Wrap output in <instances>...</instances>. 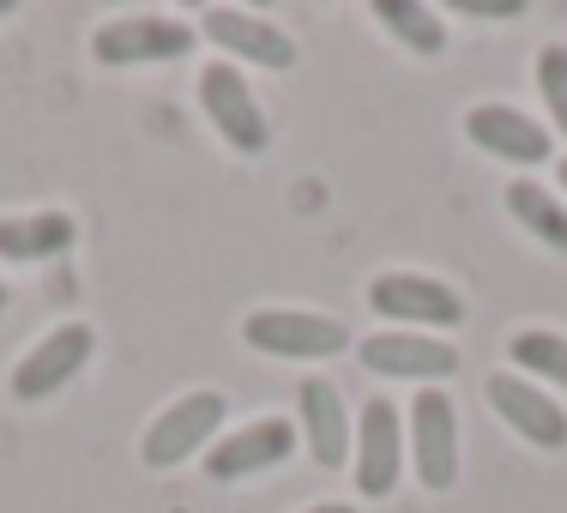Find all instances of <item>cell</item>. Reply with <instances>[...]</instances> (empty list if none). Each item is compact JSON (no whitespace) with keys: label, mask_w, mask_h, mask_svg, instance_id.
<instances>
[{"label":"cell","mask_w":567,"mask_h":513,"mask_svg":"<svg viewBox=\"0 0 567 513\" xmlns=\"http://www.w3.org/2000/svg\"><path fill=\"white\" fill-rule=\"evenodd\" d=\"M91 350H97V332H91L85 320H66V327H55L43 345L31 350V357L19 362V369H12V399L37 404V399L61 393V387L91 362Z\"/></svg>","instance_id":"5b68a950"},{"label":"cell","mask_w":567,"mask_h":513,"mask_svg":"<svg viewBox=\"0 0 567 513\" xmlns=\"http://www.w3.org/2000/svg\"><path fill=\"white\" fill-rule=\"evenodd\" d=\"M507 212H513L525 229H532L537 242H549L556 254H567V212H561L556 194H544L537 182H513V187H507Z\"/></svg>","instance_id":"e0dca14e"},{"label":"cell","mask_w":567,"mask_h":513,"mask_svg":"<svg viewBox=\"0 0 567 513\" xmlns=\"http://www.w3.org/2000/svg\"><path fill=\"white\" fill-rule=\"evenodd\" d=\"M199 103H206L212 127H218V140L229 152H266V140H272V127H266L260 103H254L248 79L236 73L229 61H212L206 73H199Z\"/></svg>","instance_id":"3957f363"},{"label":"cell","mask_w":567,"mask_h":513,"mask_svg":"<svg viewBox=\"0 0 567 513\" xmlns=\"http://www.w3.org/2000/svg\"><path fill=\"white\" fill-rule=\"evenodd\" d=\"M0 308H7V285H0Z\"/></svg>","instance_id":"603a6c76"},{"label":"cell","mask_w":567,"mask_h":513,"mask_svg":"<svg viewBox=\"0 0 567 513\" xmlns=\"http://www.w3.org/2000/svg\"><path fill=\"white\" fill-rule=\"evenodd\" d=\"M404 465V423L386 399H369L357 417V490L362 495H393Z\"/></svg>","instance_id":"9c48e42d"},{"label":"cell","mask_w":567,"mask_h":513,"mask_svg":"<svg viewBox=\"0 0 567 513\" xmlns=\"http://www.w3.org/2000/svg\"><path fill=\"white\" fill-rule=\"evenodd\" d=\"M224 423V399L218 393H187L175 399L164 417H152V429H145V465L152 471H169V465H187V453H199L212 435H218Z\"/></svg>","instance_id":"277c9868"},{"label":"cell","mask_w":567,"mask_h":513,"mask_svg":"<svg viewBox=\"0 0 567 513\" xmlns=\"http://www.w3.org/2000/svg\"><path fill=\"white\" fill-rule=\"evenodd\" d=\"M537 91H544L556 127L567 133V49H561V43H549L544 55H537Z\"/></svg>","instance_id":"d6986e66"},{"label":"cell","mask_w":567,"mask_h":513,"mask_svg":"<svg viewBox=\"0 0 567 513\" xmlns=\"http://www.w3.org/2000/svg\"><path fill=\"white\" fill-rule=\"evenodd\" d=\"M290 448H296V429L284 423V417H260V423L224 435L218 448L206 453V478L212 483H236V478H254V471H272V465L290 459Z\"/></svg>","instance_id":"30bf717a"},{"label":"cell","mask_w":567,"mask_h":513,"mask_svg":"<svg viewBox=\"0 0 567 513\" xmlns=\"http://www.w3.org/2000/svg\"><path fill=\"white\" fill-rule=\"evenodd\" d=\"M458 12L465 19H519L525 0H458Z\"/></svg>","instance_id":"ffe728a7"},{"label":"cell","mask_w":567,"mask_h":513,"mask_svg":"<svg viewBox=\"0 0 567 513\" xmlns=\"http://www.w3.org/2000/svg\"><path fill=\"white\" fill-rule=\"evenodd\" d=\"M362 369L369 375H386V381H447L458 369V350L447 339H429V332H374V339L357 345Z\"/></svg>","instance_id":"8992f818"},{"label":"cell","mask_w":567,"mask_h":513,"mask_svg":"<svg viewBox=\"0 0 567 513\" xmlns=\"http://www.w3.org/2000/svg\"><path fill=\"white\" fill-rule=\"evenodd\" d=\"M199 31L212 37V43L224 49V55L236 61H254V66H272V73H284V66H296V43L278 31V24L254 19V12H236V7H212L206 19H199Z\"/></svg>","instance_id":"8fae6325"},{"label":"cell","mask_w":567,"mask_h":513,"mask_svg":"<svg viewBox=\"0 0 567 513\" xmlns=\"http://www.w3.org/2000/svg\"><path fill=\"white\" fill-rule=\"evenodd\" d=\"M411 471L429 495L453 490L458 478V411L441 387H423L411 399Z\"/></svg>","instance_id":"7a4b0ae2"},{"label":"cell","mask_w":567,"mask_h":513,"mask_svg":"<svg viewBox=\"0 0 567 513\" xmlns=\"http://www.w3.org/2000/svg\"><path fill=\"white\" fill-rule=\"evenodd\" d=\"M79 224L66 212H37V218H0V260H55L73 248Z\"/></svg>","instance_id":"9a60e30c"},{"label":"cell","mask_w":567,"mask_h":513,"mask_svg":"<svg viewBox=\"0 0 567 513\" xmlns=\"http://www.w3.org/2000/svg\"><path fill=\"white\" fill-rule=\"evenodd\" d=\"M507 357L519 362L525 375H544V381L567 387V339H561V332H513Z\"/></svg>","instance_id":"ac0fdd59"},{"label":"cell","mask_w":567,"mask_h":513,"mask_svg":"<svg viewBox=\"0 0 567 513\" xmlns=\"http://www.w3.org/2000/svg\"><path fill=\"white\" fill-rule=\"evenodd\" d=\"M489 404L507 417L513 435H525L532 448H567V417L561 404L544 393V387H532L525 375H495L489 381Z\"/></svg>","instance_id":"7c38bea8"},{"label":"cell","mask_w":567,"mask_h":513,"mask_svg":"<svg viewBox=\"0 0 567 513\" xmlns=\"http://www.w3.org/2000/svg\"><path fill=\"white\" fill-rule=\"evenodd\" d=\"M308 513H357V507H344V502H320V507H308Z\"/></svg>","instance_id":"44dd1931"},{"label":"cell","mask_w":567,"mask_h":513,"mask_svg":"<svg viewBox=\"0 0 567 513\" xmlns=\"http://www.w3.org/2000/svg\"><path fill=\"white\" fill-rule=\"evenodd\" d=\"M199 31H187V24L175 19H157V12H145V19H115L103 24L97 37H91V55L103 66H140V61H175L194 49Z\"/></svg>","instance_id":"52a82bcc"},{"label":"cell","mask_w":567,"mask_h":513,"mask_svg":"<svg viewBox=\"0 0 567 513\" xmlns=\"http://www.w3.org/2000/svg\"><path fill=\"white\" fill-rule=\"evenodd\" d=\"M369 308L381 320H429V327H458L465 320V302H458L453 285L423 273H381L369 285Z\"/></svg>","instance_id":"ba28073f"},{"label":"cell","mask_w":567,"mask_h":513,"mask_svg":"<svg viewBox=\"0 0 567 513\" xmlns=\"http://www.w3.org/2000/svg\"><path fill=\"white\" fill-rule=\"evenodd\" d=\"M471 145H483L489 157H507V164H544L549 157V127H537L525 110H507V103H477L465 115Z\"/></svg>","instance_id":"4fadbf2b"},{"label":"cell","mask_w":567,"mask_h":513,"mask_svg":"<svg viewBox=\"0 0 567 513\" xmlns=\"http://www.w3.org/2000/svg\"><path fill=\"white\" fill-rule=\"evenodd\" d=\"M374 19H381L404 49H416V55H441V49H447V31H441L435 7H416V0H374Z\"/></svg>","instance_id":"2e32d148"},{"label":"cell","mask_w":567,"mask_h":513,"mask_svg":"<svg viewBox=\"0 0 567 513\" xmlns=\"http://www.w3.org/2000/svg\"><path fill=\"white\" fill-rule=\"evenodd\" d=\"M241 339L266 357H296V362H320V357H339L350 345L344 320L332 315H308V308H260V315L241 320Z\"/></svg>","instance_id":"6da1fadb"},{"label":"cell","mask_w":567,"mask_h":513,"mask_svg":"<svg viewBox=\"0 0 567 513\" xmlns=\"http://www.w3.org/2000/svg\"><path fill=\"white\" fill-rule=\"evenodd\" d=\"M296 411H302V441L315 453V465H344L350 453V417H344V399L332 381L308 375L302 393H296Z\"/></svg>","instance_id":"5bb4252c"},{"label":"cell","mask_w":567,"mask_h":513,"mask_svg":"<svg viewBox=\"0 0 567 513\" xmlns=\"http://www.w3.org/2000/svg\"><path fill=\"white\" fill-rule=\"evenodd\" d=\"M7 12H12V0H0V19H7Z\"/></svg>","instance_id":"7402d4cb"},{"label":"cell","mask_w":567,"mask_h":513,"mask_svg":"<svg viewBox=\"0 0 567 513\" xmlns=\"http://www.w3.org/2000/svg\"><path fill=\"white\" fill-rule=\"evenodd\" d=\"M561 187H567V164H561Z\"/></svg>","instance_id":"cb8c5ba5"}]
</instances>
